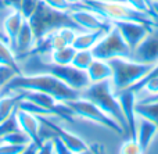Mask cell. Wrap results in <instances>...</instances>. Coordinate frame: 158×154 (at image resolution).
<instances>
[{"mask_svg": "<svg viewBox=\"0 0 158 154\" xmlns=\"http://www.w3.org/2000/svg\"><path fill=\"white\" fill-rule=\"evenodd\" d=\"M21 89H29V90H38L50 93L58 100V102H68L81 97V92L72 89L65 82L58 79L57 77L46 72L39 74H19L15 75L4 88L0 89L2 94H10L15 90Z\"/></svg>", "mask_w": 158, "mask_h": 154, "instance_id": "6da1fadb", "label": "cell"}, {"mask_svg": "<svg viewBox=\"0 0 158 154\" xmlns=\"http://www.w3.org/2000/svg\"><path fill=\"white\" fill-rule=\"evenodd\" d=\"M18 63L21 65L22 74H39V72L52 74L63 82H65L68 86H71L72 89L79 92L90 83L86 71L77 68L72 64H68V65L54 64L49 60H44V56L29 54L22 60H19Z\"/></svg>", "mask_w": 158, "mask_h": 154, "instance_id": "7a4b0ae2", "label": "cell"}, {"mask_svg": "<svg viewBox=\"0 0 158 154\" xmlns=\"http://www.w3.org/2000/svg\"><path fill=\"white\" fill-rule=\"evenodd\" d=\"M81 97L93 102L97 107H100L107 115H110L114 121L122 127L125 135H129V128L123 113L121 110V104L115 96V90L111 85V79L101 81V82L89 83L85 89L81 90Z\"/></svg>", "mask_w": 158, "mask_h": 154, "instance_id": "3957f363", "label": "cell"}, {"mask_svg": "<svg viewBox=\"0 0 158 154\" xmlns=\"http://www.w3.org/2000/svg\"><path fill=\"white\" fill-rule=\"evenodd\" d=\"M78 6L87 7L97 11L98 14L107 18L110 22L115 21H139L150 27H158V21L150 14L142 13L128 3L119 2H103V0H83ZM77 7V6H75Z\"/></svg>", "mask_w": 158, "mask_h": 154, "instance_id": "277c9868", "label": "cell"}, {"mask_svg": "<svg viewBox=\"0 0 158 154\" xmlns=\"http://www.w3.org/2000/svg\"><path fill=\"white\" fill-rule=\"evenodd\" d=\"M111 65V85L115 92L132 88L150 72V64L139 63L131 57H114L108 60Z\"/></svg>", "mask_w": 158, "mask_h": 154, "instance_id": "5b68a950", "label": "cell"}, {"mask_svg": "<svg viewBox=\"0 0 158 154\" xmlns=\"http://www.w3.org/2000/svg\"><path fill=\"white\" fill-rule=\"evenodd\" d=\"M28 21H29L31 27H32L36 42L42 36L47 35V33L53 32V31L58 29L61 27H74L79 29L77 24L71 19L68 11H58L56 8L47 6L42 0L39 3L38 8H36V11L32 14V17Z\"/></svg>", "mask_w": 158, "mask_h": 154, "instance_id": "8992f818", "label": "cell"}, {"mask_svg": "<svg viewBox=\"0 0 158 154\" xmlns=\"http://www.w3.org/2000/svg\"><path fill=\"white\" fill-rule=\"evenodd\" d=\"M65 103L72 108L75 115L79 117V118H83L86 121L97 124L110 131H114V132L119 133V135H125V131L122 129V127L117 121H114L110 115H107L100 107H97L90 100L85 99V97H78V99L68 100Z\"/></svg>", "mask_w": 158, "mask_h": 154, "instance_id": "52a82bcc", "label": "cell"}, {"mask_svg": "<svg viewBox=\"0 0 158 154\" xmlns=\"http://www.w3.org/2000/svg\"><path fill=\"white\" fill-rule=\"evenodd\" d=\"M92 53L94 58L100 60H110L114 57H129L131 47L126 44L118 29L112 25L101 39L92 47Z\"/></svg>", "mask_w": 158, "mask_h": 154, "instance_id": "ba28073f", "label": "cell"}, {"mask_svg": "<svg viewBox=\"0 0 158 154\" xmlns=\"http://www.w3.org/2000/svg\"><path fill=\"white\" fill-rule=\"evenodd\" d=\"M68 13L79 31H108L112 27V22H110L101 14L92 8L77 6L72 7Z\"/></svg>", "mask_w": 158, "mask_h": 154, "instance_id": "9c48e42d", "label": "cell"}, {"mask_svg": "<svg viewBox=\"0 0 158 154\" xmlns=\"http://www.w3.org/2000/svg\"><path fill=\"white\" fill-rule=\"evenodd\" d=\"M129 57L150 65L158 63V27H154L148 31L140 43L131 50Z\"/></svg>", "mask_w": 158, "mask_h": 154, "instance_id": "30bf717a", "label": "cell"}, {"mask_svg": "<svg viewBox=\"0 0 158 154\" xmlns=\"http://www.w3.org/2000/svg\"><path fill=\"white\" fill-rule=\"evenodd\" d=\"M112 25L118 29V32L121 33L126 44L131 47V50L140 43V40L147 35L151 28H154L139 21H115L112 22Z\"/></svg>", "mask_w": 158, "mask_h": 154, "instance_id": "8fae6325", "label": "cell"}, {"mask_svg": "<svg viewBox=\"0 0 158 154\" xmlns=\"http://www.w3.org/2000/svg\"><path fill=\"white\" fill-rule=\"evenodd\" d=\"M39 119H40V122H43V124H46L47 127L52 128L53 132L57 133V135L63 139V142L67 144V147L69 149L71 154H82V153L90 152V146L83 140V139L79 138V136L75 135V133L69 132V131H65L64 128L58 127V125L54 124L49 117H39Z\"/></svg>", "mask_w": 158, "mask_h": 154, "instance_id": "7c38bea8", "label": "cell"}, {"mask_svg": "<svg viewBox=\"0 0 158 154\" xmlns=\"http://www.w3.org/2000/svg\"><path fill=\"white\" fill-rule=\"evenodd\" d=\"M118 102L121 104V110L123 113L126 122H128L129 128V138H135V128H136V111H135V106L137 102V94L133 89H122V90L115 92Z\"/></svg>", "mask_w": 158, "mask_h": 154, "instance_id": "4fadbf2b", "label": "cell"}, {"mask_svg": "<svg viewBox=\"0 0 158 154\" xmlns=\"http://www.w3.org/2000/svg\"><path fill=\"white\" fill-rule=\"evenodd\" d=\"M36 43L35 35H33L32 27H31L29 21L28 19H24L21 28H19L18 33H17L15 39H14L13 44H11V49L14 50L17 56V60H22L24 57H27L31 52L33 50Z\"/></svg>", "mask_w": 158, "mask_h": 154, "instance_id": "5bb4252c", "label": "cell"}, {"mask_svg": "<svg viewBox=\"0 0 158 154\" xmlns=\"http://www.w3.org/2000/svg\"><path fill=\"white\" fill-rule=\"evenodd\" d=\"M158 133V127L157 124H154L153 121L147 118L137 115L136 118V128H135V139L137 140V143L140 144V147L143 149V152L148 149V146L151 144V142L154 140L156 135Z\"/></svg>", "mask_w": 158, "mask_h": 154, "instance_id": "9a60e30c", "label": "cell"}, {"mask_svg": "<svg viewBox=\"0 0 158 154\" xmlns=\"http://www.w3.org/2000/svg\"><path fill=\"white\" fill-rule=\"evenodd\" d=\"M15 115H17V121H18V125H19V129H22L25 133H28L31 136V139L40 146L42 139H40V135H39V131H40L42 124H40L39 117H36L35 114L28 113V111L19 110V108H17Z\"/></svg>", "mask_w": 158, "mask_h": 154, "instance_id": "2e32d148", "label": "cell"}, {"mask_svg": "<svg viewBox=\"0 0 158 154\" xmlns=\"http://www.w3.org/2000/svg\"><path fill=\"white\" fill-rule=\"evenodd\" d=\"M13 93H17L19 99H27L29 102L35 103V104L40 106V107L46 108V110L53 111L57 104L58 100L56 99L53 94L44 93V92H38V90H29V89H21V90H15ZM56 117V115H54Z\"/></svg>", "mask_w": 158, "mask_h": 154, "instance_id": "e0dca14e", "label": "cell"}, {"mask_svg": "<svg viewBox=\"0 0 158 154\" xmlns=\"http://www.w3.org/2000/svg\"><path fill=\"white\" fill-rule=\"evenodd\" d=\"M24 19H25L24 15L21 14L19 10H17V8L8 10L7 17H6L4 21H3L2 29H3V33H4L6 39H7V42L10 43V46L13 44V42H14V39H15V36H17V33H18Z\"/></svg>", "mask_w": 158, "mask_h": 154, "instance_id": "ac0fdd59", "label": "cell"}, {"mask_svg": "<svg viewBox=\"0 0 158 154\" xmlns=\"http://www.w3.org/2000/svg\"><path fill=\"white\" fill-rule=\"evenodd\" d=\"M87 78H89L90 83L93 82H101V81H108L111 79V65H110L108 60H100V58H94L90 63V65L86 69Z\"/></svg>", "mask_w": 158, "mask_h": 154, "instance_id": "d6986e66", "label": "cell"}, {"mask_svg": "<svg viewBox=\"0 0 158 154\" xmlns=\"http://www.w3.org/2000/svg\"><path fill=\"white\" fill-rule=\"evenodd\" d=\"M107 31H78L72 46L77 50H92V47L101 39Z\"/></svg>", "mask_w": 158, "mask_h": 154, "instance_id": "ffe728a7", "label": "cell"}, {"mask_svg": "<svg viewBox=\"0 0 158 154\" xmlns=\"http://www.w3.org/2000/svg\"><path fill=\"white\" fill-rule=\"evenodd\" d=\"M0 65H7L11 68L17 69L18 72H21V65H19L17 56L14 53V50L11 49L10 43L6 40L4 38H0Z\"/></svg>", "mask_w": 158, "mask_h": 154, "instance_id": "44dd1931", "label": "cell"}, {"mask_svg": "<svg viewBox=\"0 0 158 154\" xmlns=\"http://www.w3.org/2000/svg\"><path fill=\"white\" fill-rule=\"evenodd\" d=\"M75 53H77V49H75L72 44H68V46H64L61 49H56L47 56L49 61L54 64H60V65H68V64L72 63V58H74Z\"/></svg>", "mask_w": 158, "mask_h": 154, "instance_id": "7402d4cb", "label": "cell"}, {"mask_svg": "<svg viewBox=\"0 0 158 154\" xmlns=\"http://www.w3.org/2000/svg\"><path fill=\"white\" fill-rule=\"evenodd\" d=\"M19 96L17 93L2 94L0 96V122L7 119L10 115H13L17 111Z\"/></svg>", "mask_w": 158, "mask_h": 154, "instance_id": "603a6c76", "label": "cell"}, {"mask_svg": "<svg viewBox=\"0 0 158 154\" xmlns=\"http://www.w3.org/2000/svg\"><path fill=\"white\" fill-rule=\"evenodd\" d=\"M17 108L28 111V113H31V114H35L36 117H49V118H53V117H54V113H53V111L46 110V108L40 107V106L35 104V103L29 102V100H27V99H19L18 104H17Z\"/></svg>", "mask_w": 158, "mask_h": 154, "instance_id": "cb8c5ba5", "label": "cell"}, {"mask_svg": "<svg viewBox=\"0 0 158 154\" xmlns=\"http://www.w3.org/2000/svg\"><path fill=\"white\" fill-rule=\"evenodd\" d=\"M0 142H4V143H10V144H17V146H27L29 142H32L31 136L28 133H25L22 129L14 131L11 133L2 136Z\"/></svg>", "mask_w": 158, "mask_h": 154, "instance_id": "d4e9b609", "label": "cell"}, {"mask_svg": "<svg viewBox=\"0 0 158 154\" xmlns=\"http://www.w3.org/2000/svg\"><path fill=\"white\" fill-rule=\"evenodd\" d=\"M94 60V56H93L92 50L86 49V50H77L74 58H72V65L77 67L79 69H83L86 71L87 67L90 65V63Z\"/></svg>", "mask_w": 158, "mask_h": 154, "instance_id": "484cf974", "label": "cell"}, {"mask_svg": "<svg viewBox=\"0 0 158 154\" xmlns=\"http://www.w3.org/2000/svg\"><path fill=\"white\" fill-rule=\"evenodd\" d=\"M39 3H40V0H19L18 10L21 11L25 19H29L32 17V14L36 11Z\"/></svg>", "mask_w": 158, "mask_h": 154, "instance_id": "4316f807", "label": "cell"}, {"mask_svg": "<svg viewBox=\"0 0 158 154\" xmlns=\"http://www.w3.org/2000/svg\"><path fill=\"white\" fill-rule=\"evenodd\" d=\"M19 129V125H18V121H17V115L15 113L13 115H10L7 119L0 122V138L7 133H11L14 131H18Z\"/></svg>", "mask_w": 158, "mask_h": 154, "instance_id": "83f0119b", "label": "cell"}, {"mask_svg": "<svg viewBox=\"0 0 158 154\" xmlns=\"http://www.w3.org/2000/svg\"><path fill=\"white\" fill-rule=\"evenodd\" d=\"M119 153L122 154H142L144 153L143 149L140 147V144L137 143V140L135 138H129L126 142H123L121 144V150Z\"/></svg>", "mask_w": 158, "mask_h": 154, "instance_id": "f1b7e54d", "label": "cell"}, {"mask_svg": "<svg viewBox=\"0 0 158 154\" xmlns=\"http://www.w3.org/2000/svg\"><path fill=\"white\" fill-rule=\"evenodd\" d=\"M21 72H18L17 69L11 68L7 65H0V89L4 88L15 75H19Z\"/></svg>", "mask_w": 158, "mask_h": 154, "instance_id": "f546056e", "label": "cell"}, {"mask_svg": "<svg viewBox=\"0 0 158 154\" xmlns=\"http://www.w3.org/2000/svg\"><path fill=\"white\" fill-rule=\"evenodd\" d=\"M52 139H53V144H54V154H71L69 149L67 147V144L64 143L63 139L57 133H54L52 136Z\"/></svg>", "mask_w": 158, "mask_h": 154, "instance_id": "4dcf8cb0", "label": "cell"}, {"mask_svg": "<svg viewBox=\"0 0 158 154\" xmlns=\"http://www.w3.org/2000/svg\"><path fill=\"white\" fill-rule=\"evenodd\" d=\"M25 146H17V144H10L0 142V154H19L24 153Z\"/></svg>", "mask_w": 158, "mask_h": 154, "instance_id": "1f68e13d", "label": "cell"}, {"mask_svg": "<svg viewBox=\"0 0 158 154\" xmlns=\"http://www.w3.org/2000/svg\"><path fill=\"white\" fill-rule=\"evenodd\" d=\"M42 2H44L47 6H50V7L56 8L58 11H69L72 8L68 0H42Z\"/></svg>", "mask_w": 158, "mask_h": 154, "instance_id": "d6a6232c", "label": "cell"}, {"mask_svg": "<svg viewBox=\"0 0 158 154\" xmlns=\"http://www.w3.org/2000/svg\"><path fill=\"white\" fill-rule=\"evenodd\" d=\"M126 3H128L129 6H132V7H135L136 10L142 11V13H146V14H150L151 15L150 6H148V0H126Z\"/></svg>", "mask_w": 158, "mask_h": 154, "instance_id": "836d02e7", "label": "cell"}, {"mask_svg": "<svg viewBox=\"0 0 158 154\" xmlns=\"http://www.w3.org/2000/svg\"><path fill=\"white\" fill-rule=\"evenodd\" d=\"M39 153L40 154H54V144H53L52 136L42 139V143L39 146Z\"/></svg>", "mask_w": 158, "mask_h": 154, "instance_id": "e575fe53", "label": "cell"}, {"mask_svg": "<svg viewBox=\"0 0 158 154\" xmlns=\"http://www.w3.org/2000/svg\"><path fill=\"white\" fill-rule=\"evenodd\" d=\"M148 6H150L151 15L158 21V0H148Z\"/></svg>", "mask_w": 158, "mask_h": 154, "instance_id": "d590c367", "label": "cell"}, {"mask_svg": "<svg viewBox=\"0 0 158 154\" xmlns=\"http://www.w3.org/2000/svg\"><path fill=\"white\" fill-rule=\"evenodd\" d=\"M68 2H69V4H71L72 7H75V6H78L79 3L83 2V0H68Z\"/></svg>", "mask_w": 158, "mask_h": 154, "instance_id": "8d00e7d4", "label": "cell"}, {"mask_svg": "<svg viewBox=\"0 0 158 154\" xmlns=\"http://www.w3.org/2000/svg\"><path fill=\"white\" fill-rule=\"evenodd\" d=\"M103 2H119V3H126V0H103Z\"/></svg>", "mask_w": 158, "mask_h": 154, "instance_id": "74e56055", "label": "cell"}, {"mask_svg": "<svg viewBox=\"0 0 158 154\" xmlns=\"http://www.w3.org/2000/svg\"><path fill=\"white\" fill-rule=\"evenodd\" d=\"M0 38H4L6 39V36H4V33H3V31H0ZM7 40V39H6Z\"/></svg>", "mask_w": 158, "mask_h": 154, "instance_id": "f35d334b", "label": "cell"}]
</instances>
